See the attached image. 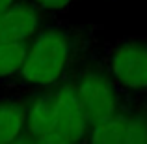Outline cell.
<instances>
[{
  "label": "cell",
  "mask_w": 147,
  "mask_h": 144,
  "mask_svg": "<svg viewBox=\"0 0 147 144\" xmlns=\"http://www.w3.org/2000/svg\"><path fill=\"white\" fill-rule=\"evenodd\" d=\"M26 54H28L26 41H4V40H0V79L21 75Z\"/></svg>",
  "instance_id": "ba28073f"
},
{
  "label": "cell",
  "mask_w": 147,
  "mask_h": 144,
  "mask_svg": "<svg viewBox=\"0 0 147 144\" xmlns=\"http://www.w3.org/2000/svg\"><path fill=\"white\" fill-rule=\"evenodd\" d=\"M15 2H17V0H0V13H4V11H6L9 6H13Z\"/></svg>",
  "instance_id": "30bf717a"
},
{
  "label": "cell",
  "mask_w": 147,
  "mask_h": 144,
  "mask_svg": "<svg viewBox=\"0 0 147 144\" xmlns=\"http://www.w3.org/2000/svg\"><path fill=\"white\" fill-rule=\"evenodd\" d=\"M28 109L17 101H0V144L13 142L26 129Z\"/></svg>",
  "instance_id": "52a82bcc"
},
{
  "label": "cell",
  "mask_w": 147,
  "mask_h": 144,
  "mask_svg": "<svg viewBox=\"0 0 147 144\" xmlns=\"http://www.w3.org/2000/svg\"><path fill=\"white\" fill-rule=\"evenodd\" d=\"M76 92L88 114L90 126L100 124L117 114V92L114 79L99 69L86 71L76 83Z\"/></svg>",
  "instance_id": "277c9868"
},
{
  "label": "cell",
  "mask_w": 147,
  "mask_h": 144,
  "mask_svg": "<svg viewBox=\"0 0 147 144\" xmlns=\"http://www.w3.org/2000/svg\"><path fill=\"white\" fill-rule=\"evenodd\" d=\"M39 8L30 2H15L0 13V40L4 41H28L39 32L41 19Z\"/></svg>",
  "instance_id": "8992f818"
},
{
  "label": "cell",
  "mask_w": 147,
  "mask_h": 144,
  "mask_svg": "<svg viewBox=\"0 0 147 144\" xmlns=\"http://www.w3.org/2000/svg\"><path fill=\"white\" fill-rule=\"evenodd\" d=\"M91 129L76 86L63 84L39 96L28 109L26 133L47 144L82 141Z\"/></svg>",
  "instance_id": "6da1fadb"
},
{
  "label": "cell",
  "mask_w": 147,
  "mask_h": 144,
  "mask_svg": "<svg viewBox=\"0 0 147 144\" xmlns=\"http://www.w3.org/2000/svg\"><path fill=\"white\" fill-rule=\"evenodd\" d=\"M110 75L115 84L130 92H147V41H119L110 53Z\"/></svg>",
  "instance_id": "3957f363"
},
{
  "label": "cell",
  "mask_w": 147,
  "mask_h": 144,
  "mask_svg": "<svg viewBox=\"0 0 147 144\" xmlns=\"http://www.w3.org/2000/svg\"><path fill=\"white\" fill-rule=\"evenodd\" d=\"M90 139L99 144H140L147 142V118L114 114L112 118L91 126Z\"/></svg>",
  "instance_id": "5b68a950"
},
{
  "label": "cell",
  "mask_w": 147,
  "mask_h": 144,
  "mask_svg": "<svg viewBox=\"0 0 147 144\" xmlns=\"http://www.w3.org/2000/svg\"><path fill=\"white\" fill-rule=\"evenodd\" d=\"M71 58V40L63 30H43L28 47L21 77L36 86H52L61 79Z\"/></svg>",
  "instance_id": "7a4b0ae2"
},
{
  "label": "cell",
  "mask_w": 147,
  "mask_h": 144,
  "mask_svg": "<svg viewBox=\"0 0 147 144\" xmlns=\"http://www.w3.org/2000/svg\"><path fill=\"white\" fill-rule=\"evenodd\" d=\"M39 10H49V11H60L69 8L75 0H32Z\"/></svg>",
  "instance_id": "9c48e42d"
}]
</instances>
